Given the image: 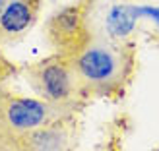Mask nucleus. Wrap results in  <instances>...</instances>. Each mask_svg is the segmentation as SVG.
I'll return each instance as SVG.
<instances>
[{
    "mask_svg": "<svg viewBox=\"0 0 159 151\" xmlns=\"http://www.w3.org/2000/svg\"><path fill=\"white\" fill-rule=\"evenodd\" d=\"M84 93L113 95L128 82L134 54L124 43L87 37V41L68 56Z\"/></svg>",
    "mask_w": 159,
    "mask_h": 151,
    "instance_id": "nucleus-1",
    "label": "nucleus"
},
{
    "mask_svg": "<svg viewBox=\"0 0 159 151\" xmlns=\"http://www.w3.org/2000/svg\"><path fill=\"white\" fill-rule=\"evenodd\" d=\"M27 79L33 91L57 110L68 109L80 95H84L72 62L62 54H54L33 64L27 70Z\"/></svg>",
    "mask_w": 159,
    "mask_h": 151,
    "instance_id": "nucleus-2",
    "label": "nucleus"
},
{
    "mask_svg": "<svg viewBox=\"0 0 159 151\" xmlns=\"http://www.w3.org/2000/svg\"><path fill=\"white\" fill-rule=\"evenodd\" d=\"M87 37L124 43L136 27L140 8L126 0H82Z\"/></svg>",
    "mask_w": 159,
    "mask_h": 151,
    "instance_id": "nucleus-3",
    "label": "nucleus"
},
{
    "mask_svg": "<svg viewBox=\"0 0 159 151\" xmlns=\"http://www.w3.org/2000/svg\"><path fill=\"white\" fill-rule=\"evenodd\" d=\"M47 39L57 54L72 56L87 41V31L84 21V2L60 8L54 12L45 25Z\"/></svg>",
    "mask_w": 159,
    "mask_h": 151,
    "instance_id": "nucleus-4",
    "label": "nucleus"
},
{
    "mask_svg": "<svg viewBox=\"0 0 159 151\" xmlns=\"http://www.w3.org/2000/svg\"><path fill=\"white\" fill-rule=\"evenodd\" d=\"M41 0H8L0 12V45L16 41L35 25Z\"/></svg>",
    "mask_w": 159,
    "mask_h": 151,
    "instance_id": "nucleus-5",
    "label": "nucleus"
},
{
    "mask_svg": "<svg viewBox=\"0 0 159 151\" xmlns=\"http://www.w3.org/2000/svg\"><path fill=\"white\" fill-rule=\"evenodd\" d=\"M54 107H51L47 101L39 99H12L2 107V113L6 122L18 132H31L49 122L51 114L54 113Z\"/></svg>",
    "mask_w": 159,
    "mask_h": 151,
    "instance_id": "nucleus-6",
    "label": "nucleus"
},
{
    "mask_svg": "<svg viewBox=\"0 0 159 151\" xmlns=\"http://www.w3.org/2000/svg\"><path fill=\"white\" fill-rule=\"evenodd\" d=\"M140 16H148V18H152L153 21L159 23V8H153V6H144L140 8Z\"/></svg>",
    "mask_w": 159,
    "mask_h": 151,
    "instance_id": "nucleus-7",
    "label": "nucleus"
},
{
    "mask_svg": "<svg viewBox=\"0 0 159 151\" xmlns=\"http://www.w3.org/2000/svg\"><path fill=\"white\" fill-rule=\"evenodd\" d=\"M6 2H8V0H0V12H2V8L6 6Z\"/></svg>",
    "mask_w": 159,
    "mask_h": 151,
    "instance_id": "nucleus-8",
    "label": "nucleus"
}]
</instances>
